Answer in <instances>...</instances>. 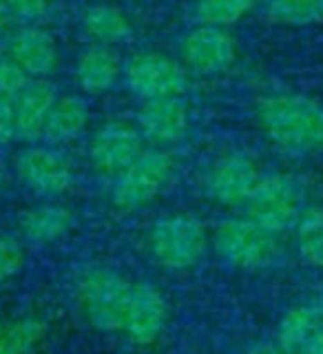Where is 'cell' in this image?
<instances>
[{
  "instance_id": "cb8c5ba5",
  "label": "cell",
  "mask_w": 323,
  "mask_h": 354,
  "mask_svg": "<svg viewBox=\"0 0 323 354\" xmlns=\"http://www.w3.org/2000/svg\"><path fill=\"white\" fill-rule=\"evenodd\" d=\"M261 0H197L195 16L202 25L213 27H230L246 18Z\"/></svg>"
},
{
  "instance_id": "484cf974",
  "label": "cell",
  "mask_w": 323,
  "mask_h": 354,
  "mask_svg": "<svg viewBox=\"0 0 323 354\" xmlns=\"http://www.w3.org/2000/svg\"><path fill=\"white\" fill-rule=\"evenodd\" d=\"M25 268V248L14 237H0V283Z\"/></svg>"
},
{
  "instance_id": "6da1fadb",
  "label": "cell",
  "mask_w": 323,
  "mask_h": 354,
  "mask_svg": "<svg viewBox=\"0 0 323 354\" xmlns=\"http://www.w3.org/2000/svg\"><path fill=\"white\" fill-rule=\"evenodd\" d=\"M257 124L277 149L293 155L323 153V104L302 93H273L259 100Z\"/></svg>"
},
{
  "instance_id": "4fadbf2b",
  "label": "cell",
  "mask_w": 323,
  "mask_h": 354,
  "mask_svg": "<svg viewBox=\"0 0 323 354\" xmlns=\"http://www.w3.org/2000/svg\"><path fill=\"white\" fill-rule=\"evenodd\" d=\"M277 341L288 354H323V306L315 301L288 310Z\"/></svg>"
},
{
  "instance_id": "2e32d148",
  "label": "cell",
  "mask_w": 323,
  "mask_h": 354,
  "mask_svg": "<svg viewBox=\"0 0 323 354\" xmlns=\"http://www.w3.org/2000/svg\"><path fill=\"white\" fill-rule=\"evenodd\" d=\"M58 100L55 86L47 80H31L25 91H22L16 102V122H18V138L22 140H38L44 138V127H47L49 113Z\"/></svg>"
},
{
  "instance_id": "603a6c76",
  "label": "cell",
  "mask_w": 323,
  "mask_h": 354,
  "mask_svg": "<svg viewBox=\"0 0 323 354\" xmlns=\"http://www.w3.org/2000/svg\"><path fill=\"white\" fill-rule=\"evenodd\" d=\"M268 16L286 27H310L323 20V0H266Z\"/></svg>"
},
{
  "instance_id": "9a60e30c",
  "label": "cell",
  "mask_w": 323,
  "mask_h": 354,
  "mask_svg": "<svg viewBox=\"0 0 323 354\" xmlns=\"http://www.w3.org/2000/svg\"><path fill=\"white\" fill-rule=\"evenodd\" d=\"M7 55L29 77H44L58 64V44L49 31L27 27L11 36Z\"/></svg>"
},
{
  "instance_id": "ac0fdd59",
  "label": "cell",
  "mask_w": 323,
  "mask_h": 354,
  "mask_svg": "<svg viewBox=\"0 0 323 354\" xmlns=\"http://www.w3.org/2000/svg\"><path fill=\"white\" fill-rule=\"evenodd\" d=\"M75 77L82 91L100 95L109 91L120 77V60L107 44H95L80 53L75 62Z\"/></svg>"
},
{
  "instance_id": "e0dca14e",
  "label": "cell",
  "mask_w": 323,
  "mask_h": 354,
  "mask_svg": "<svg viewBox=\"0 0 323 354\" xmlns=\"http://www.w3.org/2000/svg\"><path fill=\"white\" fill-rule=\"evenodd\" d=\"M73 228V213L62 204H40L20 217V232L29 243H53L66 237Z\"/></svg>"
},
{
  "instance_id": "83f0119b",
  "label": "cell",
  "mask_w": 323,
  "mask_h": 354,
  "mask_svg": "<svg viewBox=\"0 0 323 354\" xmlns=\"http://www.w3.org/2000/svg\"><path fill=\"white\" fill-rule=\"evenodd\" d=\"M5 5L9 14L25 20H36L44 16V11L49 7V0H5Z\"/></svg>"
},
{
  "instance_id": "52a82bcc",
  "label": "cell",
  "mask_w": 323,
  "mask_h": 354,
  "mask_svg": "<svg viewBox=\"0 0 323 354\" xmlns=\"http://www.w3.org/2000/svg\"><path fill=\"white\" fill-rule=\"evenodd\" d=\"M127 84L142 100L175 97L188 86V73L184 66L164 53L144 51L136 53L124 69Z\"/></svg>"
},
{
  "instance_id": "4316f807",
  "label": "cell",
  "mask_w": 323,
  "mask_h": 354,
  "mask_svg": "<svg viewBox=\"0 0 323 354\" xmlns=\"http://www.w3.org/2000/svg\"><path fill=\"white\" fill-rule=\"evenodd\" d=\"M18 138L16 102L9 97H0V147Z\"/></svg>"
},
{
  "instance_id": "5b68a950",
  "label": "cell",
  "mask_w": 323,
  "mask_h": 354,
  "mask_svg": "<svg viewBox=\"0 0 323 354\" xmlns=\"http://www.w3.org/2000/svg\"><path fill=\"white\" fill-rule=\"evenodd\" d=\"M213 243L221 259L241 270L264 268L277 254V235L248 215L221 221L215 228Z\"/></svg>"
},
{
  "instance_id": "ba28073f",
  "label": "cell",
  "mask_w": 323,
  "mask_h": 354,
  "mask_svg": "<svg viewBox=\"0 0 323 354\" xmlns=\"http://www.w3.org/2000/svg\"><path fill=\"white\" fill-rule=\"evenodd\" d=\"M259 180V166L250 155L228 153L210 166L206 191L215 204L224 208H239L246 206Z\"/></svg>"
},
{
  "instance_id": "7a4b0ae2",
  "label": "cell",
  "mask_w": 323,
  "mask_h": 354,
  "mask_svg": "<svg viewBox=\"0 0 323 354\" xmlns=\"http://www.w3.org/2000/svg\"><path fill=\"white\" fill-rule=\"evenodd\" d=\"M133 283L107 266L84 268L75 281V297L89 326L100 332L124 330Z\"/></svg>"
},
{
  "instance_id": "44dd1931",
  "label": "cell",
  "mask_w": 323,
  "mask_h": 354,
  "mask_svg": "<svg viewBox=\"0 0 323 354\" xmlns=\"http://www.w3.org/2000/svg\"><path fill=\"white\" fill-rule=\"evenodd\" d=\"M44 335H47V326L38 317L5 321L0 324V354H33Z\"/></svg>"
},
{
  "instance_id": "3957f363",
  "label": "cell",
  "mask_w": 323,
  "mask_h": 354,
  "mask_svg": "<svg viewBox=\"0 0 323 354\" xmlns=\"http://www.w3.org/2000/svg\"><path fill=\"white\" fill-rule=\"evenodd\" d=\"M206 226L195 215L173 213L158 219L149 230V250L164 270H188L204 257Z\"/></svg>"
},
{
  "instance_id": "7c38bea8",
  "label": "cell",
  "mask_w": 323,
  "mask_h": 354,
  "mask_svg": "<svg viewBox=\"0 0 323 354\" xmlns=\"http://www.w3.org/2000/svg\"><path fill=\"white\" fill-rule=\"evenodd\" d=\"M142 151V133L129 124L113 122L93 136L91 147H89V158L100 173L118 177L127 166L138 160Z\"/></svg>"
},
{
  "instance_id": "4dcf8cb0",
  "label": "cell",
  "mask_w": 323,
  "mask_h": 354,
  "mask_svg": "<svg viewBox=\"0 0 323 354\" xmlns=\"http://www.w3.org/2000/svg\"><path fill=\"white\" fill-rule=\"evenodd\" d=\"M5 182H7V175H5V169H3V166H0V188L5 186Z\"/></svg>"
},
{
  "instance_id": "f1b7e54d",
  "label": "cell",
  "mask_w": 323,
  "mask_h": 354,
  "mask_svg": "<svg viewBox=\"0 0 323 354\" xmlns=\"http://www.w3.org/2000/svg\"><path fill=\"white\" fill-rule=\"evenodd\" d=\"M248 354H288V352L279 346V341H261L257 346H252Z\"/></svg>"
},
{
  "instance_id": "7402d4cb",
  "label": "cell",
  "mask_w": 323,
  "mask_h": 354,
  "mask_svg": "<svg viewBox=\"0 0 323 354\" xmlns=\"http://www.w3.org/2000/svg\"><path fill=\"white\" fill-rule=\"evenodd\" d=\"M295 241L302 259L323 270V206H306L295 226Z\"/></svg>"
},
{
  "instance_id": "8992f818",
  "label": "cell",
  "mask_w": 323,
  "mask_h": 354,
  "mask_svg": "<svg viewBox=\"0 0 323 354\" xmlns=\"http://www.w3.org/2000/svg\"><path fill=\"white\" fill-rule=\"evenodd\" d=\"M173 173V158L162 149H144L138 160L116 177L111 199L120 210L149 206Z\"/></svg>"
},
{
  "instance_id": "ffe728a7",
  "label": "cell",
  "mask_w": 323,
  "mask_h": 354,
  "mask_svg": "<svg viewBox=\"0 0 323 354\" xmlns=\"http://www.w3.org/2000/svg\"><path fill=\"white\" fill-rule=\"evenodd\" d=\"M82 29L98 44H118L131 38V22L113 5H91L82 16Z\"/></svg>"
},
{
  "instance_id": "277c9868",
  "label": "cell",
  "mask_w": 323,
  "mask_h": 354,
  "mask_svg": "<svg viewBox=\"0 0 323 354\" xmlns=\"http://www.w3.org/2000/svg\"><path fill=\"white\" fill-rule=\"evenodd\" d=\"M304 210V188L288 173L261 175L246 202V215L275 235L295 228Z\"/></svg>"
},
{
  "instance_id": "d4e9b609",
  "label": "cell",
  "mask_w": 323,
  "mask_h": 354,
  "mask_svg": "<svg viewBox=\"0 0 323 354\" xmlns=\"http://www.w3.org/2000/svg\"><path fill=\"white\" fill-rule=\"evenodd\" d=\"M29 82H31V77L22 71L9 55H3V58H0V97L16 100L22 91H25V86Z\"/></svg>"
},
{
  "instance_id": "9c48e42d",
  "label": "cell",
  "mask_w": 323,
  "mask_h": 354,
  "mask_svg": "<svg viewBox=\"0 0 323 354\" xmlns=\"http://www.w3.org/2000/svg\"><path fill=\"white\" fill-rule=\"evenodd\" d=\"M16 171L20 182L29 191L38 195H62L69 191L73 182V169L69 160L60 151L47 147H31L20 153L16 162Z\"/></svg>"
},
{
  "instance_id": "1f68e13d",
  "label": "cell",
  "mask_w": 323,
  "mask_h": 354,
  "mask_svg": "<svg viewBox=\"0 0 323 354\" xmlns=\"http://www.w3.org/2000/svg\"><path fill=\"white\" fill-rule=\"evenodd\" d=\"M319 304H321V306H323V297H321V299H319Z\"/></svg>"
},
{
  "instance_id": "5bb4252c",
  "label": "cell",
  "mask_w": 323,
  "mask_h": 354,
  "mask_svg": "<svg viewBox=\"0 0 323 354\" xmlns=\"http://www.w3.org/2000/svg\"><path fill=\"white\" fill-rule=\"evenodd\" d=\"M138 129L144 138L158 144L180 140L188 129V106L182 95L144 100L138 113Z\"/></svg>"
},
{
  "instance_id": "d6986e66",
  "label": "cell",
  "mask_w": 323,
  "mask_h": 354,
  "mask_svg": "<svg viewBox=\"0 0 323 354\" xmlns=\"http://www.w3.org/2000/svg\"><path fill=\"white\" fill-rule=\"evenodd\" d=\"M89 122L86 102L77 95H62L55 100L49 113L47 127H44V138L49 142H69L82 136Z\"/></svg>"
},
{
  "instance_id": "f546056e",
  "label": "cell",
  "mask_w": 323,
  "mask_h": 354,
  "mask_svg": "<svg viewBox=\"0 0 323 354\" xmlns=\"http://www.w3.org/2000/svg\"><path fill=\"white\" fill-rule=\"evenodd\" d=\"M7 14H9V11H7V5H5V0H0V25H3V22H5Z\"/></svg>"
},
{
  "instance_id": "8fae6325",
  "label": "cell",
  "mask_w": 323,
  "mask_h": 354,
  "mask_svg": "<svg viewBox=\"0 0 323 354\" xmlns=\"http://www.w3.org/2000/svg\"><path fill=\"white\" fill-rule=\"evenodd\" d=\"M166 319H169V304L158 288L147 281L133 283L122 332H127L129 339L138 346H151L164 332Z\"/></svg>"
},
{
  "instance_id": "30bf717a",
  "label": "cell",
  "mask_w": 323,
  "mask_h": 354,
  "mask_svg": "<svg viewBox=\"0 0 323 354\" xmlns=\"http://www.w3.org/2000/svg\"><path fill=\"white\" fill-rule=\"evenodd\" d=\"M182 58L188 69L202 75L226 71L237 58L235 38L224 27L199 25L182 42Z\"/></svg>"
}]
</instances>
